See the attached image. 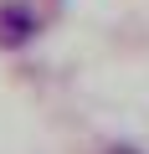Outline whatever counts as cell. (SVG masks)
Returning a JSON list of instances; mask_svg holds the SVG:
<instances>
[{"label":"cell","mask_w":149,"mask_h":154,"mask_svg":"<svg viewBox=\"0 0 149 154\" xmlns=\"http://www.w3.org/2000/svg\"><path fill=\"white\" fill-rule=\"evenodd\" d=\"M36 31H41V21H36V11L26 5V0H0V51L31 46Z\"/></svg>","instance_id":"cell-1"},{"label":"cell","mask_w":149,"mask_h":154,"mask_svg":"<svg viewBox=\"0 0 149 154\" xmlns=\"http://www.w3.org/2000/svg\"><path fill=\"white\" fill-rule=\"evenodd\" d=\"M103 154H144V149H134V144H113V149H103Z\"/></svg>","instance_id":"cell-2"}]
</instances>
